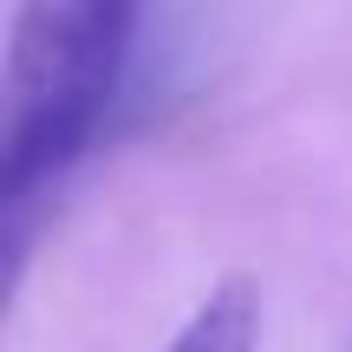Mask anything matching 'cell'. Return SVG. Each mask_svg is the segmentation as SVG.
I'll use <instances>...</instances> for the list:
<instances>
[{
  "instance_id": "6da1fadb",
  "label": "cell",
  "mask_w": 352,
  "mask_h": 352,
  "mask_svg": "<svg viewBox=\"0 0 352 352\" xmlns=\"http://www.w3.org/2000/svg\"><path fill=\"white\" fill-rule=\"evenodd\" d=\"M144 0H20L7 39L0 196L26 209L104 131L138 52Z\"/></svg>"
},
{
  "instance_id": "7a4b0ae2",
  "label": "cell",
  "mask_w": 352,
  "mask_h": 352,
  "mask_svg": "<svg viewBox=\"0 0 352 352\" xmlns=\"http://www.w3.org/2000/svg\"><path fill=\"white\" fill-rule=\"evenodd\" d=\"M261 346V287L248 274H228L196 300V314L176 327L164 352H254Z\"/></svg>"
}]
</instances>
